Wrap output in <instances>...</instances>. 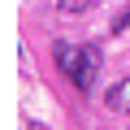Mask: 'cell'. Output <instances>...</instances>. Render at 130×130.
Segmentation results:
<instances>
[{"label":"cell","instance_id":"5","mask_svg":"<svg viewBox=\"0 0 130 130\" xmlns=\"http://www.w3.org/2000/svg\"><path fill=\"white\" fill-rule=\"evenodd\" d=\"M126 26H130V9H126V13H121V18H117V22H113V30H117V35H121V30H126Z\"/></svg>","mask_w":130,"mask_h":130},{"label":"cell","instance_id":"2","mask_svg":"<svg viewBox=\"0 0 130 130\" xmlns=\"http://www.w3.org/2000/svg\"><path fill=\"white\" fill-rule=\"evenodd\" d=\"M52 56H56V65H61L70 78L78 74V65H83V48H74V43H56V48H52Z\"/></svg>","mask_w":130,"mask_h":130},{"label":"cell","instance_id":"4","mask_svg":"<svg viewBox=\"0 0 130 130\" xmlns=\"http://www.w3.org/2000/svg\"><path fill=\"white\" fill-rule=\"evenodd\" d=\"M91 9V0H61V13H83Z\"/></svg>","mask_w":130,"mask_h":130},{"label":"cell","instance_id":"3","mask_svg":"<svg viewBox=\"0 0 130 130\" xmlns=\"http://www.w3.org/2000/svg\"><path fill=\"white\" fill-rule=\"evenodd\" d=\"M104 104H108L113 113H130V78H121V83L104 95Z\"/></svg>","mask_w":130,"mask_h":130},{"label":"cell","instance_id":"1","mask_svg":"<svg viewBox=\"0 0 130 130\" xmlns=\"http://www.w3.org/2000/svg\"><path fill=\"white\" fill-rule=\"evenodd\" d=\"M95 70H100V48L87 43V48H83V65H78V74H74V87H78V91H91V87H95Z\"/></svg>","mask_w":130,"mask_h":130}]
</instances>
